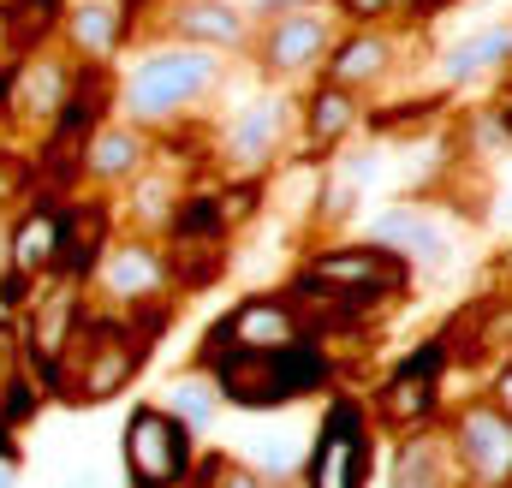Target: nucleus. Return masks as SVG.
Returning <instances> with one entry per match:
<instances>
[{
  "instance_id": "obj_1",
  "label": "nucleus",
  "mask_w": 512,
  "mask_h": 488,
  "mask_svg": "<svg viewBox=\"0 0 512 488\" xmlns=\"http://www.w3.org/2000/svg\"><path fill=\"white\" fill-rule=\"evenodd\" d=\"M221 78L215 54L209 48H167V54H149L137 72L126 78V114L143 125L173 120L179 108H191L197 96H209Z\"/></svg>"
},
{
  "instance_id": "obj_2",
  "label": "nucleus",
  "mask_w": 512,
  "mask_h": 488,
  "mask_svg": "<svg viewBox=\"0 0 512 488\" xmlns=\"http://www.w3.org/2000/svg\"><path fill=\"white\" fill-rule=\"evenodd\" d=\"M298 286L310 292H334L340 304L352 298H393L411 286V262L387 244H340V250H322L316 262L298 268Z\"/></svg>"
},
{
  "instance_id": "obj_3",
  "label": "nucleus",
  "mask_w": 512,
  "mask_h": 488,
  "mask_svg": "<svg viewBox=\"0 0 512 488\" xmlns=\"http://www.w3.org/2000/svg\"><path fill=\"white\" fill-rule=\"evenodd\" d=\"M441 429L465 488H512V417L495 399H465Z\"/></svg>"
},
{
  "instance_id": "obj_4",
  "label": "nucleus",
  "mask_w": 512,
  "mask_h": 488,
  "mask_svg": "<svg viewBox=\"0 0 512 488\" xmlns=\"http://www.w3.org/2000/svg\"><path fill=\"white\" fill-rule=\"evenodd\" d=\"M197 465L191 453V429L161 405H143L131 411L126 423V471H131V488H179L185 471Z\"/></svg>"
},
{
  "instance_id": "obj_5",
  "label": "nucleus",
  "mask_w": 512,
  "mask_h": 488,
  "mask_svg": "<svg viewBox=\"0 0 512 488\" xmlns=\"http://www.w3.org/2000/svg\"><path fill=\"white\" fill-rule=\"evenodd\" d=\"M215 375H221V393L233 405H280L292 399L298 387L322 381V364L304 358V352H227L215 346Z\"/></svg>"
},
{
  "instance_id": "obj_6",
  "label": "nucleus",
  "mask_w": 512,
  "mask_h": 488,
  "mask_svg": "<svg viewBox=\"0 0 512 488\" xmlns=\"http://www.w3.org/2000/svg\"><path fill=\"white\" fill-rule=\"evenodd\" d=\"M310 488H364V423L352 405H334L310 459Z\"/></svg>"
},
{
  "instance_id": "obj_7",
  "label": "nucleus",
  "mask_w": 512,
  "mask_h": 488,
  "mask_svg": "<svg viewBox=\"0 0 512 488\" xmlns=\"http://www.w3.org/2000/svg\"><path fill=\"white\" fill-rule=\"evenodd\" d=\"M387 488H465L459 459L447 447V429H411V435H399Z\"/></svg>"
},
{
  "instance_id": "obj_8",
  "label": "nucleus",
  "mask_w": 512,
  "mask_h": 488,
  "mask_svg": "<svg viewBox=\"0 0 512 488\" xmlns=\"http://www.w3.org/2000/svg\"><path fill=\"white\" fill-rule=\"evenodd\" d=\"M215 346H227V352H292L298 346V316L280 298H251L221 322Z\"/></svg>"
},
{
  "instance_id": "obj_9",
  "label": "nucleus",
  "mask_w": 512,
  "mask_h": 488,
  "mask_svg": "<svg viewBox=\"0 0 512 488\" xmlns=\"http://www.w3.org/2000/svg\"><path fill=\"white\" fill-rule=\"evenodd\" d=\"M435 369H441V352H435V346H423V358H411V364H405V369H399V375L382 387L387 423H399L405 435H411V429H423V417L435 411V393H441Z\"/></svg>"
},
{
  "instance_id": "obj_10",
  "label": "nucleus",
  "mask_w": 512,
  "mask_h": 488,
  "mask_svg": "<svg viewBox=\"0 0 512 488\" xmlns=\"http://www.w3.org/2000/svg\"><path fill=\"white\" fill-rule=\"evenodd\" d=\"M167 280V262L143 244H126V250H102V268H96V286L114 298V304H143L155 298Z\"/></svg>"
},
{
  "instance_id": "obj_11",
  "label": "nucleus",
  "mask_w": 512,
  "mask_h": 488,
  "mask_svg": "<svg viewBox=\"0 0 512 488\" xmlns=\"http://www.w3.org/2000/svg\"><path fill=\"white\" fill-rule=\"evenodd\" d=\"M376 244L399 250L405 262H447V227L423 209H393L376 221Z\"/></svg>"
},
{
  "instance_id": "obj_12",
  "label": "nucleus",
  "mask_w": 512,
  "mask_h": 488,
  "mask_svg": "<svg viewBox=\"0 0 512 488\" xmlns=\"http://www.w3.org/2000/svg\"><path fill=\"white\" fill-rule=\"evenodd\" d=\"M507 60H512V24H483V30H471L465 42H453L441 54V78L447 84H471V78H483V72H495Z\"/></svg>"
},
{
  "instance_id": "obj_13",
  "label": "nucleus",
  "mask_w": 512,
  "mask_h": 488,
  "mask_svg": "<svg viewBox=\"0 0 512 488\" xmlns=\"http://www.w3.org/2000/svg\"><path fill=\"white\" fill-rule=\"evenodd\" d=\"M280 131H286V108H280V102H251L239 120L227 125V155H233L239 167H262V161L274 155Z\"/></svg>"
},
{
  "instance_id": "obj_14",
  "label": "nucleus",
  "mask_w": 512,
  "mask_h": 488,
  "mask_svg": "<svg viewBox=\"0 0 512 488\" xmlns=\"http://www.w3.org/2000/svg\"><path fill=\"white\" fill-rule=\"evenodd\" d=\"M328 48V30H322V18L316 12H292V18H280L274 24V36H268V72H304L316 54Z\"/></svg>"
},
{
  "instance_id": "obj_15",
  "label": "nucleus",
  "mask_w": 512,
  "mask_h": 488,
  "mask_svg": "<svg viewBox=\"0 0 512 488\" xmlns=\"http://www.w3.org/2000/svg\"><path fill=\"white\" fill-rule=\"evenodd\" d=\"M387 66H393V42L376 36V30H364V36H352L340 54H334V66H328V84H340V90H370V84H382Z\"/></svg>"
},
{
  "instance_id": "obj_16",
  "label": "nucleus",
  "mask_w": 512,
  "mask_h": 488,
  "mask_svg": "<svg viewBox=\"0 0 512 488\" xmlns=\"http://www.w3.org/2000/svg\"><path fill=\"white\" fill-rule=\"evenodd\" d=\"M137 161H143V137L126 131V125H108V131L90 143V173H96V179H131Z\"/></svg>"
},
{
  "instance_id": "obj_17",
  "label": "nucleus",
  "mask_w": 512,
  "mask_h": 488,
  "mask_svg": "<svg viewBox=\"0 0 512 488\" xmlns=\"http://www.w3.org/2000/svg\"><path fill=\"white\" fill-rule=\"evenodd\" d=\"M179 30H185L191 42H209V48H227V42L245 36L239 12L221 6V0H197V6H185V12H179Z\"/></svg>"
},
{
  "instance_id": "obj_18",
  "label": "nucleus",
  "mask_w": 512,
  "mask_h": 488,
  "mask_svg": "<svg viewBox=\"0 0 512 488\" xmlns=\"http://www.w3.org/2000/svg\"><path fill=\"white\" fill-rule=\"evenodd\" d=\"M352 120H358V96L340 90V84H328V90L310 102V137H316V143H334L340 131H352Z\"/></svg>"
},
{
  "instance_id": "obj_19",
  "label": "nucleus",
  "mask_w": 512,
  "mask_h": 488,
  "mask_svg": "<svg viewBox=\"0 0 512 488\" xmlns=\"http://www.w3.org/2000/svg\"><path fill=\"white\" fill-rule=\"evenodd\" d=\"M60 239H66V227H60L48 209H42V215H30V221L18 227V244H12V250H18V268H42V262L60 250Z\"/></svg>"
},
{
  "instance_id": "obj_20",
  "label": "nucleus",
  "mask_w": 512,
  "mask_h": 488,
  "mask_svg": "<svg viewBox=\"0 0 512 488\" xmlns=\"http://www.w3.org/2000/svg\"><path fill=\"white\" fill-rule=\"evenodd\" d=\"M203 488H280L268 471H256V465H239V459H209L203 465Z\"/></svg>"
},
{
  "instance_id": "obj_21",
  "label": "nucleus",
  "mask_w": 512,
  "mask_h": 488,
  "mask_svg": "<svg viewBox=\"0 0 512 488\" xmlns=\"http://www.w3.org/2000/svg\"><path fill=\"white\" fill-rule=\"evenodd\" d=\"M72 36H78L84 48H96V54H108V48L120 42V18H114L108 6H84V12L72 18Z\"/></svg>"
},
{
  "instance_id": "obj_22",
  "label": "nucleus",
  "mask_w": 512,
  "mask_h": 488,
  "mask_svg": "<svg viewBox=\"0 0 512 488\" xmlns=\"http://www.w3.org/2000/svg\"><path fill=\"white\" fill-rule=\"evenodd\" d=\"M66 316H72L66 298H48V304H42V322H36V352H42V358H54V346H60V322H66Z\"/></svg>"
},
{
  "instance_id": "obj_23",
  "label": "nucleus",
  "mask_w": 512,
  "mask_h": 488,
  "mask_svg": "<svg viewBox=\"0 0 512 488\" xmlns=\"http://www.w3.org/2000/svg\"><path fill=\"white\" fill-rule=\"evenodd\" d=\"M489 399H495V405H501V411L512 417V358L501 364V375H495V393H489Z\"/></svg>"
},
{
  "instance_id": "obj_24",
  "label": "nucleus",
  "mask_w": 512,
  "mask_h": 488,
  "mask_svg": "<svg viewBox=\"0 0 512 488\" xmlns=\"http://www.w3.org/2000/svg\"><path fill=\"white\" fill-rule=\"evenodd\" d=\"M358 18H382V12H393V6H405V0H346Z\"/></svg>"
},
{
  "instance_id": "obj_25",
  "label": "nucleus",
  "mask_w": 512,
  "mask_h": 488,
  "mask_svg": "<svg viewBox=\"0 0 512 488\" xmlns=\"http://www.w3.org/2000/svg\"><path fill=\"white\" fill-rule=\"evenodd\" d=\"M0 465H6V435H0Z\"/></svg>"
},
{
  "instance_id": "obj_26",
  "label": "nucleus",
  "mask_w": 512,
  "mask_h": 488,
  "mask_svg": "<svg viewBox=\"0 0 512 488\" xmlns=\"http://www.w3.org/2000/svg\"><path fill=\"white\" fill-rule=\"evenodd\" d=\"M0 488H6V465H0Z\"/></svg>"
}]
</instances>
